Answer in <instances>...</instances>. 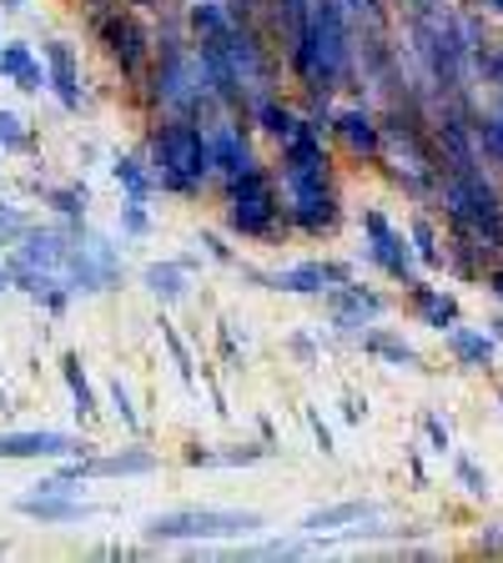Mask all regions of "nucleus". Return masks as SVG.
Here are the masks:
<instances>
[{
	"mask_svg": "<svg viewBox=\"0 0 503 563\" xmlns=\"http://www.w3.org/2000/svg\"><path fill=\"white\" fill-rule=\"evenodd\" d=\"M287 66L313 101H328L332 91H342V81L358 66V35H352L342 0H313L297 46L287 51Z\"/></svg>",
	"mask_w": 503,
	"mask_h": 563,
	"instance_id": "nucleus-1",
	"label": "nucleus"
},
{
	"mask_svg": "<svg viewBox=\"0 0 503 563\" xmlns=\"http://www.w3.org/2000/svg\"><path fill=\"white\" fill-rule=\"evenodd\" d=\"M438 207L453 236H469L479 246L489 267L503 262V187L493 166H473V172H444L438 181Z\"/></svg>",
	"mask_w": 503,
	"mask_h": 563,
	"instance_id": "nucleus-2",
	"label": "nucleus"
},
{
	"mask_svg": "<svg viewBox=\"0 0 503 563\" xmlns=\"http://www.w3.org/2000/svg\"><path fill=\"white\" fill-rule=\"evenodd\" d=\"M146 166L156 176V191L197 201L211 181V146L207 126L192 117H162L146 136Z\"/></svg>",
	"mask_w": 503,
	"mask_h": 563,
	"instance_id": "nucleus-3",
	"label": "nucleus"
},
{
	"mask_svg": "<svg viewBox=\"0 0 503 563\" xmlns=\"http://www.w3.org/2000/svg\"><path fill=\"white\" fill-rule=\"evenodd\" d=\"M222 197H227L222 222L242 242H287L297 232L293 217H287V197L267 176V166H252V172L222 181Z\"/></svg>",
	"mask_w": 503,
	"mask_h": 563,
	"instance_id": "nucleus-4",
	"label": "nucleus"
},
{
	"mask_svg": "<svg viewBox=\"0 0 503 563\" xmlns=\"http://www.w3.org/2000/svg\"><path fill=\"white\" fill-rule=\"evenodd\" d=\"M262 528H267V518L258 508H172V514L146 518L141 533L152 543H227L252 539Z\"/></svg>",
	"mask_w": 503,
	"mask_h": 563,
	"instance_id": "nucleus-5",
	"label": "nucleus"
},
{
	"mask_svg": "<svg viewBox=\"0 0 503 563\" xmlns=\"http://www.w3.org/2000/svg\"><path fill=\"white\" fill-rule=\"evenodd\" d=\"M96 35H101V46H106V56H111V66L121 70V81H131V86L146 81L152 56H156V41H152V31L141 25V15L131 11L127 0H117V5L96 21Z\"/></svg>",
	"mask_w": 503,
	"mask_h": 563,
	"instance_id": "nucleus-6",
	"label": "nucleus"
},
{
	"mask_svg": "<svg viewBox=\"0 0 503 563\" xmlns=\"http://www.w3.org/2000/svg\"><path fill=\"white\" fill-rule=\"evenodd\" d=\"M363 257L373 262L387 282H398L403 292L418 282V267H423L418 252H413V242H408V232H398L378 207L363 211Z\"/></svg>",
	"mask_w": 503,
	"mask_h": 563,
	"instance_id": "nucleus-7",
	"label": "nucleus"
},
{
	"mask_svg": "<svg viewBox=\"0 0 503 563\" xmlns=\"http://www.w3.org/2000/svg\"><path fill=\"white\" fill-rule=\"evenodd\" d=\"M328 317H332V332L338 338H363L368 328H378L387 312V297L378 292V287H368V282H342V287H332L328 297Z\"/></svg>",
	"mask_w": 503,
	"mask_h": 563,
	"instance_id": "nucleus-8",
	"label": "nucleus"
},
{
	"mask_svg": "<svg viewBox=\"0 0 503 563\" xmlns=\"http://www.w3.org/2000/svg\"><path fill=\"white\" fill-rule=\"evenodd\" d=\"M352 262L338 257H313V262H293V267L267 272V292H287V297H328L332 287L352 282Z\"/></svg>",
	"mask_w": 503,
	"mask_h": 563,
	"instance_id": "nucleus-9",
	"label": "nucleus"
},
{
	"mask_svg": "<svg viewBox=\"0 0 503 563\" xmlns=\"http://www.w3.org/2000/svg\"><path fill=\"white\" fill-rule=\"evenodd\" d=\"M91 453V443L56 428H41V433H0V463H61V457H81Z\"/></svg>",
	"mask_w": 503,
	"mask_h": 563,
	"instance_id": "nucleus-10",
	"label": "nucleus"
},
{
	"mask_svg": "<svg viewBox=\"0 0 503 563\" xmlns=\"http://www.w3.org/2000/svg\"><path fill=\"white\" fill-rule=\"evenodd\" d=\"M207 146H211V176H222V181H232V176L262 166L258 152H252V136H247V126H242V121H232V117L207 121Z\"/></svg>",
	"mask_w": 503,
	"mask_h": 563,
	"instance_id": "nucleus-11",
	"label": "nucleus"
},
{
	"mask_svg": "<svg viewBox=\"0 0 503 563\" xmlns=\"http://www.w3.org/2000/svg\"><path fill=\"white\" fill-rule=\"evenodd\" d=\"M15 514L21 518H31V523H41V528H66V523H86V518H96L101 508L96 504H86L81 493H21L15 498Z\"/></svg>",
	"mask_w": 503,
	"mask_h": 563,
	"instance_id": "nucleus-12",
	"label": "nucleus"
},
{
	"mask_svg": "<svg viewBox=\"0 0 503 563\" xmlns=\"http://www.w3.org/2000/svg\"><path fill=\"white\" fill-rule=\"evenodd\" d=\"M332 136L358 162H378L383 156V117L368 111V106H342L338 117H332Z\"/></svg>",
	"mask_w": 503,
	"mask_h": 563,
	"instance_id": "nucleus-13",
	"label": "nucleus"
},
{
	"mask_svg": "<svg viewBox=\"0 0 503 563\" xmlns=\"http://www.w3.org/2000/svg\"><path fill=\"white\" fill-rule=\"evenodd\" d=\"M41 56H46V70H51V96H56V101L66 106V111H81V106H86V91H81V60H76L70 41L51 35L46 46H41Z\"/></svg>",
	"mask_w": 503,
	"mask_h": 563,
	"instance_id": "nucleus-14",
	"label": "nucleus"
},
{
	"mask_svg": "<svg viewBox=\"0 0 503 563\" xmlns=\"http://www.w3.org/2000/svg\"><path fill=\"white\" fill-rule=\"evenodd\" d=\"M287 217L303 236H332L342 227V197L338 187L328 191H307V197H287Z\"/></svg>",
	"mask_w": 503,
	"mask_h": 563,
	"instance_id": "nucleus-15",
	"label": "nucleus"
},
{
	"mask_svg": "<svg viewBox=\"0 0 503 563\" xmlns=\"http://www.w3.org/2000/svg\"><path fill=\"white\" fill-rule=\"evenodd\" d=\"M0 81H11L21 96H41V91H51L46 56L35 60L31 41H0Z\"/></svg>",
	"mask_w": 503,
	"mask_h": 563,
	"instance_id": "nucleus-16",
	"label": "nucleus"
},
{
	"mask_svg": "<svg viewBox=\"0 0 503 563\" xmlns=\"http://www.w3.org/2000/svg\"><path fill=\"white\" fill-rule=\"evenodd\" d=\"M162 463H156V453L152 448H141V443H131V448H121V453H86L81 457V478L86 483H96V478H146V473H156Z\"/></svg>",
	"mask_w": 503,
	"mask_h": 563,
	"instance_id": "nucleus-17",
	"label": "nucleus"
},
{
	"mask_svg": "<svg viewBox=\"0 0 503 563\" xmlns=\"http://www.w3.org/2000/svg\"><path fill=\"white\" fill-rule=\"evenodd\" d=\"M378 514H383V504H373V498H348V504L313 508V514L297 523V533H307V539H322V533H342V528H352V523H373Z\"/></svg>",
	"mask_w": 503,
	"mask_h": 563,
	"instance_id": "nucleus-18",
	"label": "nucleus"
},
{
	"mask_svg": "<svg viewBox=\"0 0 503 563\" xmlns=\"http://www.w3.org/2000/svg\"><path fill=\"white\" fill-rule=\"evenodd\" d=\"M408 307H413V317H418L423 328H434L438 338H444L453 322H463V307H458V297L444 292V287H434V282H423V277L408 287Z\"/></svg>",
	"mask_w": 503,
	"mask_h": 563,
	"instance_id": "nucleus-19",
	"label": "nucleus"
},
{
	"mask_svg": "<svg viewBox=\"0 0 503 563\" xmlns=\"http://www.w3.org/2000/svg\"><path fill=\"white\" fill-rule=\"evenodd\" d=\"M444 347L453 352V363L469 367V373H493V357H499V338H493L489 328H463V322H453V328L444 332Z\"/></svg>",
	"mask_w": 503,
	"mask_h": 563,
	"instance_id": "nucleus-20",
	"label": "nucleus"
},
{
	"mask_svg": "<svg viewBox=\"0 0 503 563\" xmlns=\"http://www.w3.org/2000/svg\"><path fill=\"white\" fill-rule=\"evenodd\" d=\"M267 453H272V443H222V448L187 443L182 448V463H187V468H252V463H262Z\"/></svg>",
	"mask_w": 503,
	"mask_h": 563,
	"instance_id": "nucleus-21",
	"label": "nucleus"
},
{
	"mask_svg": "<svg viewBox=\"0 0 503 563\" xmlns=\"http://www.w3.org/2000/svg\"><path fill=\"white\" fill-rule=\"evenodd\" d=\"M141 287H146V292H152L162 307H176V302H187V297H192V272L182 267L176 257L146 262V267H141Z\"/></svg>",
	"mask_w": 503,
	"mask_h": 563,
	"instance_id": "nucleus-22",
	"label": "nucleus"
},
{
	"mask_svg": "<svg viewBox=\"0 0 503 563\" xmlns=\"http://www.w3.org/2000/svg\"><path fill=\"white\" fill-rule=\"evenodd\" d=\"M358 347L373 352V357H383V363H393V367H408V373H423V352L413 347V342H403L398 332H387V328H368L363 338H358Z\"/></svg>",
	"mask_w": 503,
	"mask_h": 563,
	"instance_id": "nucleus-23",
	"label": "nucleus"
},
{
	"mask_svg": "<svg viewBox=\"0 0 503 563\" xmlns=\"http://www.w3.org/2000/svg\"><path fill=\"white\" fill-rule=\"evenodd\" d=\"M252 126H258L267 141H277V146H282V141L303 126V111H297L293 101H282V96H267V101L252 106Z\"/></svg>",
	"mask_w": 503,
	"mask_h": 563,
	"instance_id": "nucleus-24",
	"label": "nucleus"
},
{
	"mask_svg": "<svg viewBox=\"0 0 503 563\" xmlns=\"http://www.w3.org/2000/svg\"><path fill=\"white\" fill-rule=\"evenodd\" d=\"M61 377H66L70 387V402H76V418L91 428L96 418H101V402H96V387L91 377H86V363H81V352H61Z\"/></svg>",
	"mask_w": 503,
	"mask_h": 563,
	"instance_id": "nucleus-25",
	"label": "nucleus"
},
{
	"mask_svg": "<svg viewBox=\"0 0 503 563\" xmlns=\"http://www.w3.org/2000/svg\"><path fill=\"white\" fill-rule=\"evenodd\" d=\"M408 242H413V252H418L423 267H434V272L448 267V242H444V232H438V222L428 217V211H413L408 217Z\"/></svg>",
	"mask_w": 503,
	"mask_h": 563,
	"instance_id": "nucleus-26",
	"label": "nucleus"
},
{
	"mask_svg": "<svg viewBox=\"0 0 503 563\" xmlns=\"http://www.w3.org/2000/svg\"><path fill=\"white\" fill-rule=\"evenodd\" d=\"M111 176H117V187L127 191V197H136V201H152V191H156V176H152V166H146V152H141V156L117 152V156H111Z\"/></svg>",
	"mask_w": 503,
	"mask_h": 563,
	"instance_id": "nucleus-27",
	"label": "nucleus"
},
{
	"mask_svg": "<svg viewBox=\"0 0 503 563\" xmlns=\"http://www.w3.org/2000/svg\"><path fill=\"white\" fill-rule=\"evenodd\" d=\"M267 5H272V31H277V41L293 51L297 35H303V25H307L313 0H267Z\"/></svg>",
	"mask_w": 503,
	"mask_h": 563,
	"instance_id": "nucleus-28",
	"label": "nucleus"
},
{
	"mask_svg": "<svg viewBox=\"0 0 503 563\" xmlns=\"http://www.w3.org/2000/svg\"><path fill=\"white\" fill-rule=\"evenodd\" d=\"M473 131H479V152L493 172L503 176V111H473Z\"/></svg>",
	"mask_w": 503,
	"mask_h": 563,
	"instance_id": "nucleus-29",
	"label": "nucleus"
},
{
	"mask_svg": "<svg viewBox=\"0 0 503 563\" xmlns=\"http://www.w3.org/2000/svg\"><path fill=\"white\" fill-rule=\"evenodd\" d=\"M156 328H162V347H166V357H172L176 377H182L187 387H197V363H192V347L182 342V332L172 328V317H156Z\"/></svg>",
	"mask_w": 503,
	"mask_h": 563,
	"instance_id": "nucleus-30",
	"label": "nucleus"
},
{
	"mask_svg": "<svg viewBox=\"0 0 503 563\" xmlns=\"http://www.w3.org/2000/svg\"><path fill=\"white\" fill-rule=\"evenodd\" d=\"M86 201H91L86 181H70V187H46V207H56L66 222H86Z\"/></svg>",
	"mask_w": 503,
	"mask_h": 563,
	"instance_id": "nucleus-31",
	"label": "nucleus"
},
{
	"mask_svg": "<svg viewBox=\"0 0 503 563\" xmlns=\"http://www.w3.org/2000/svg\"><path fill=\"white\" fill-rule=\"evenodd\" d=\"M0 152H35L31 121L15 117V111H6V106H0Z\"/></svg>",
	"mask_w": 503,
	"mask_h": 563,
	"instance_id": "nucleus-32",
	"label": "nucleus"
},
{
	"mask_svg": "<svg viewBox=\"0 0 503 563\" xmlns=\"http://www.w3.org/2000/svg\"><path fill=\"white\" fill-rule=\"evenodd\" d=\"M106 398H111V412H117V422H121V428H127V433H141L136 398H131V387L121 383V377H111V387H106Z\"/></svg>",
	"mask_w": 503,
	"mask_h": 563,
	"instance_id": "nucleus-33",
	"label": "nucleus"
},
{
	"mask_svg": "<svg viewBox=\"0 0 503 563\" xmlns=\"http://www.w3.org/2000/svg\"><path fill=\"white\" fill-rule=\"evenodd\" d=\"M453 478L463 483V493H469V498H489V473H483L469 453H458V448H453Z\"/></svg>",
	"mask_w": 503,
	"mask_h": 563,
	"instance_id": "nucleus-34",
	"label": "nucleus"
},
{
	"mask_svg": "<svg viewBox=\"0 0 503 563\" xmlns=\"http://www.w3.org/2000/svg\"><path fill=\"white\" fill-rule=\"evenodd\" d=\"M117 227H121V236H152V211H146V201H136V197L121 201Z\"/></svg>",
	"mask_w": 503,
	"mask_h": 563,
	"instance_id": "nucleus-35",
	"label": "nucleus"
},
{
	"mask_svg": "<svg viewBox=\"0 0 503 563\" xmlns=\"http://www.w3.org/2000/svg\"><path fill=\"white\" fill-rule=\"evenodd\" d=\"M31 227H35V222L25 217L21 207H6V201H0V236H6V246H15L25 232H31Z\"/></svg>",
	"mask_w": 503,
	"mask_h": 563,
	"instance_id": "nucleus-36",
	"label": "nucleus"
},
{
	"mask_svg": "<svg viewBox=\"0 0 503 563\" xmlns=\"http://www.w3.org/2000/svg\"><path fill=\"white\" fill-rule=\"evenodd\" d=\"M423 433H428V443H434V453L453 457V433H448V422L438 418V412H423Z\"/></svg>",
	"mask_w": 503,
	"mask_h": 563,
	"instance_id": "nucleus-37",
	"label": "nucleus"
},
{
	"mask_svg": "<svg viewBox=\"0 0 503 563\" xmlns=\"http://www.w3.org/2000/svg\"><path fill=\"white\" fill-rule=\"evenodd\" d=\"M303 418H307V428H313L317 448H322V453H338V443H332V428L322 422V412H317V408H303Z\"/></svg>",
	"mask_w": 503,
	"mask_h": 563,
	"instance_id": "nucleus-38",
	"label": "nucleus"
},
{
	"mask_svg": "<svg viewBox=\"0 0 503 563\" xmlns=\"http://www.w3.org/2000/svg\"><path fill=\"white\" fill-rule=\"evenodd\" d=\"M201 246H207L211 262H222V267H237V252H232V246H227L217 232H201Z\"/></svg>",
	"mask_w": 503,
	"mask_h": 563,
	"instance_id": "nucleus-39",
	"label": "nucleus"
},
{
	"mask_svg": "<svg viewBox=\"0 0 503 563\" xmlns=\"http://www.w3.org/2000/svg\"><path fill=\"white\" fill-rule=\"evenodd\" d=\"M473 553H489V559H493V553H503V518H499V523L483 528L479 543H473Z\"/></svg>",
	"mask_w": 503,
	"mask_h": 563,
	"instance_id": "nucleus-40",
	"label": "nucleus"
},
{
	"mask_svg": "<svg viewBox=\"0 0 503 563\" xmlns=\"http://www.w3.org/2000/svg\"><path fill=\"white\" fill-rule=\"evenodd\" d=\"M483 287H489V297L503 307V262H499V267H489V277H483Z\"/></svg>",
	"mask_w": 503,
	"mask_h": 563,
	"instance_id": "nucleus-41",
	"label": "nucleus"
},
{
	"mask_svg": "<svg viewBox=\"0 0 503 563\" xmlns=\"http://www.w3.org/2000/svg\"><path fill=\"white\" fill-rule=\"evenodd\" d=\"M408 473H413V483H428V473H423V457H418V448H408Z\"/></svg>",
	"mask_w": 503,
	"mask_h": 563,
	"instance_id": "nucleus-42",
	"label": "nucleus"
},
{
	"mask_svg": "<svg viewBox=\"0 0 503 563\" xmlns=\"http://www.w3.org/2000/svg\"><path fill=\"white\" fill-rule=\"evenodd\" d=\"M293 352H297V357H307V363H313V357H317V347L303 338V332H293Z\"/></svg>",
	"mask_w": 503,
	"mask_h": 563,
	"instance_id": "nucleus-43",
	"label": "nucleus"
},
{
	"mask_svg": "<svg viewBox=\"0 0 503 563\" xmlns=\"http://www.w3.org/2000/svg\"><path fill=\"white\" fill-rule=\"evenodd\" d=\"M479 11L489 15V21H503V0H479Z\"/></svg>",
	"mask_w": 503,
	"mask_h": 563,
	"instance_id": "nucleus-44",
	"label": "nucleus"
},
{
	"mask_svg": "<svg viewBox=\"0 0 503 563\" xmlns=\"http://www.w3.org/2000/svg\"><path fill=\"white\" fill-rule=\"evenodd\" d=\"M11 287H15V282H11V262H6V257H0V297H6V292H11Z\"/></svg>",
	"mask_w": 503,
	"mask_h": 563,
	"instance_id": "nucleus-45",
	"label": "nucleus"
},
{
	"mask_svg": "<svg viewBox=\"0 0 503 563\" xmlns=\"http://www.w3.org/2000/svg\"><path fill=\"white\" fill-rule=\"evenodd\" d=\"M25 11V0H0V15H21Z\"/></svg>",
	"mask_w": 503,
	"mask_h": 563,
	"instance_id": "nucleus-46",
	"label": "nucleus"
},
{
	"mask_svg": "<svg viewBox=\"0 0 503 563\" xmlns=\"http://www.w3.org/2000/svg\"><path fill=\"white\" fill-rule=\"evenodd\" d=\"M483 328H489V332H493V338H499V342H503V312H493V317H489V322H483Z\"/></svg>",
	"mask_w": 503,
	"mask_h": 563,
	"instance_id": "nucleus-47",
	"label": "nucleus"
},
{
	"mask_svg": "<svg viewBox=\"0 0 503 563\" xmlns=\"http://www.w3.org/2000/svg\"><path fill=\"white\" fill-rule=\"evenodd\" d=\"M0 408H6V387H0Z\"/></svg>",
	"mask_w": 503,
	"mask_h": 563,
	"instance_id": "nucleus-48",
	"label": "nucleus"
},
{
	"mask_svg": "<svg viewBox=\"0 0 503 563\" xmlns=\"http://www.w3.org/2000/svg\"><path fill=\"white\" fill-rule=\"evenodd\" d=\"M499 408H503V387H499Z\"/></svg>",
	"mask_w": 503,
	"mask_h": 563,
	"instance_id": "nucleus-49",
	"label": "nucleus"
}]
</instances>
